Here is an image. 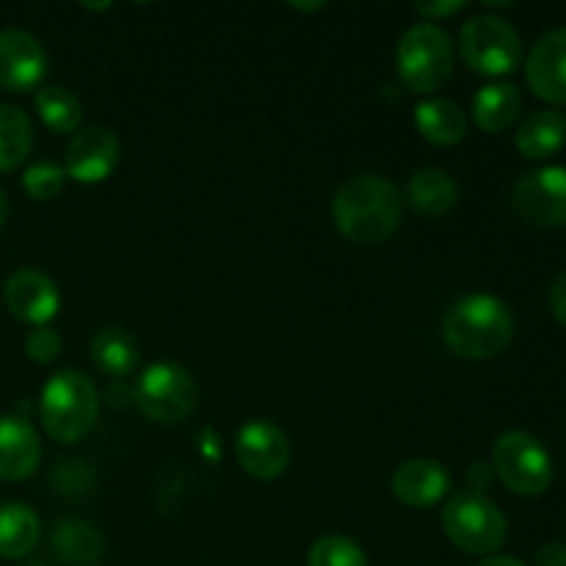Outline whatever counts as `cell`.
Instances as JSON below:
<instances>
[{
    "instance_id": "32",
    "label": "cell",
    "mask_w": 566,
    "mask_h": 566,
    "mask_svg": "<svg viewBox=\"0 0 566 566\" xmlns=\"http://www.w3.org/2000/svg\"><path fill=\"white\" fill-rule=\"evenodd\" d=\"M468 481H470V486H475V492H479V490H486V486H490V481H492V475L486 473V464L475 462L473 468H470Z\"/></svg>"
},
{
    "instance_id": "5",
    "label": "cell",
    "mask_w": 566,
    "mask_h": 566,
    "mask_svg": "<svg viewBox=\"0 0 566 566\" xmlns=\"http://www.w3.org/2000/svg\"><path fill=\"white\" fill-rule=\"evenodd\" d=\"M442 531L459 551L486 558L503 547L509 523L501 509L486 495L459 492L442 509Z\"/></svg>"
},
{
    "instance_id": "29",
    "label": "cell",
    "mask_w": 566,
    "mask_h": 566,
    "mask_svg": "<svg viewBox=\"0 0 566 566\" xmlns=\"http://www.w3.org/2000/svg\"><path fill=\"white\" fill-rule=\"evenodd\" d=\"M462 9H464L462 0H448V3H440V0H437V3H415V11H418L420 17H426L429 22L446 20V17L459 14Z\"/></svg>"
},
{
    "instance_id": "11",
    "label": "cell",
    "mask_w": 566,
    "mask_h": 566,
    "mask_svg": "<svg viewBox=\"0 0 566 566\" xmlns=\"http://www.w3.org/2000/svg\"><path fill=\"white\" fill-rule=\"evenodd\" d=\"M119 164V138L108 127H83L70 138L64 153L66 177L77 182H103Z\"/></svg>"
},
{
    "instance_id": "15",
    "label": "cell",
    "mask_w": 566,
    "mask_h": 566,
    "mask_svg": "<svg viewBox=\"0 0 566 566\" xmlns=\"http://www.w3.org/2000/svg\"><path fill=\"white\" fill-rule=\"evenodd\" d=\"M390 490L403 506L429 509L448 495L451 473L434 459H407L392 473Z\"/></svg>"
},
{
    "instance_id": "16",
    "label": "cell",
    "mask_w": 566,
    "mask_h": 566,
    "mask_svg": "<svg viewBox=\"0 0 566 566\" xmlns=\"http://www.w3.org/2000/svg\"><path fill=\"white\" fill-rule=\"evenodd\" d=\"M42 459L36 429L22 415L0 418V479L25 481Z\"/></svg>"
},
{
    "instance_id": "3",
    "label": "cell",
    "mask_w": 566,
    "mask_h": 566,
    "mask_svg": "<svg viewBox=\"0 0 566 566\" xmlns=\"http://www.w3.org/2000/svg\"><path fill=\"white\" fill-rule=\"evenodd\" d=\"M99 415V392L88 376L77 370H59L44 385L39 398V418L55 442H81L92 434Z\"/></svg>"
},
{
    "instance_id": "34",
    "label": "cell",
    "mask_w": 566,
    "mask_h": 566,
    "mask_svg": "<svg viewBox=\"0 0 566 566\" xmlns=\"http://www.w3.org/2000/svg\"><path fill=\"white\" fill-rule=\"evenodd\" d=\"M6 219H9V199H6V193L0 191V230L6 227Z\"/></svg>"
},
{
    "instance_id": "6",
    "label": "cell",
    "mask_w": 566,
    "mask_h": 566,
    "mask_svg": "<svg viewBox=\"0 0 566 566\" xmlns=\"http://www.w3.org/2000/svg\"><path fill=\"white\" fill-rule=\"evenodd\" d=\"M459 55L473 72L490 77L512 75L523 64L517 28L497 14H475L459 31Z\"/></svg>"
},
{
    "instance_id": "4",
    "label": "cell",
    "mask_w": 566,
    "mask_h": 566,
    "mask_svg": "<svg viewBox=\"0 0 566 566\" xmlns=\"http://www.w3.org/2000/svg\"><path fill=\"white\" fill-rule=\"evenodd\" d=\"M398 77L415 94H431L453 75V42L437 22H418L396 48Z\"/></svg>"
},
{
    "instance_id": "1",
    "label": "cell",
    "mask_w": 566,
    "mask_h": 566,
    "mask_svg": "<svg viewBox=\"0 0 566 566\" xmlns=\"http://www.w3.org/2000/svg\"><path fill=\"white\" fill-rule=\"evenodd\" d=\"M332 216L343 235L357 247H379L401 227L403 197L379 175H359L343 182L332 199Z\"/></svg>"
},
{
    "instance_id": "10",
    "label": "cell",
    "mask_w": 566,
    "mask_h": 566,
    "mask_svg": "<svg viewBox=\"0 0 566 566\" xmlns=\"http://www.w3.org/2000/svg\"><path fill=\"white\" fill-rule=\"evenodd\" d=\"M514 210L539 227L566 224V166H542L514 186Z\"/></svg>"
},
{
    "instance_id": "28",
    "label": "cell",
    "mask_w": 566,
    "mask_h": 566,
    "mask_svg": "<svg viewBox=\"0 0 566 566\" xmlns=\"http://www.w3.org/2000/svg\"><path fill=\"white\" fill-rule=\"evenodd\" d=\"M61 346H64V343H61L59 332L50 329V326H33V332H28L25 337L28 357L39 365L53 363V359L61 354Z\"/></svg>"
},
{
    "instance_id": "2",
    "label": "cell",
    "mask_w": 566,
    "mask_h": 566,
    "mask_svg": "<svg viewBox=\"0 0 566 566\" xmlns=\"http://www.w3.org/2000/svg\"><path fill=\"white\" fill-rule=\"evenodd\" d=\"M442 337L462 359L497 357L514 337L512 307L492 293H470L451 304L442 321Z\"/></svg>"
},
{
    "instance_id": "19",
    "label": "cell",
    "mask_w": 566,
    "mask_h": 566,
    "mask_svg": "<svg viewBox=\"0 0 566 566\" xmlns=\"http://www.w3.org/2000/svg\"><path fill=\"white\" fill-rule=\"evenodd\" d=\"M523 111V94L514 83H490L473 97V119L484 133L509 130L520 119Z\"/></svg>"
},
{
    "instance_id": "21",
    "label": "cell",
    "mask_w": 566,
    "mask_h": 566,
    "mask_svg": "<svg viewBox=\"0 0 566 566\" xmlns=\"http://www.w3.org/2000/svg\"><path fill=\"white\" fill-rule=\"evenodd\" d=\"M42 536V523L28 503L0 506V558H22L33 553Z\"/></svg>"
},
{
    "instance_id": "30",
    "label": "cell",
    "mask_w": 566,
    "mask_h": 566,
    "mask_svg": "<svg viewBox=\"0 0 566 566\" xmlns=\"http://www.w3.org/2000/svg\"><path fill=\"white\" fill-rule=\"evenodd\" d=\"M531 566H566V545L564 542H547L536 551Z\"/></svg>"
},
{
    "instance_id": "12",
    "label": "cell",
    "mask_w": 566,
    "mask_h": 566,
    "mask_svg": "<svg viewBox=\"0 0 566 566\" xmlns=\"http://www.w3.org/2000/svg\"><path fill=\"white\" fill-rule=\"evenodd\" d=\"M48 72V53L33 33L20 28L0 31V88L31 92Z\"/></svg>"
},
{
    "instance_id": "9",
    "label": "cell",
    "mask_w": 566,
    "mask_h": 566,
    "mask_svg": "<svg viewBox=\"0 0 566 566\" xmlns=\"http://www.w3.org/2000/svg\"><path fill=\"white\" fill-rule=\"evenodd\" d=\"M235 457L243 473L258 481H274L291 464V442L271 420H249L235 434Z\"/></svg>"
},
{
    "instance_id": "27",
    "label": "cell",
    "mask_w": 566,
    "mask_h": 566,
    "mask_svg": "<svg viewBox=\"0 0 566 566\" xmlns=\"http://www.w3.org/2000/svg\"><path fill=\"white\" fill-rule=\"evenodd\" d=\"M66 186V171L64 166L53 164V160H39V164L28 166V171L22 175V188L31 199L36 202H50V199L59 197Z\"/></svg>"
},
{
    "instance_id": "35",
    "label": "cell",
    "mask_w": 566,
    "mask_h": 566,
    "mask_svg": "<svg viewBox=\"0 0 566 566\" xmlns=\"http://www.w3.org/2000/svg\"><path fill=\"white\" fill-rule=\"evenodd\" d=\"M36 566H39V564H36Z\"/></svg>"
},
{
    "instance_id": "8",
    "label": "cell",
    "mask_w": 566,
    "mask_h": 566,
    "mask_svg": "<svg viewBox=\"0 0 566 566\" xmlns=\"http://www.w3.org/2000/svg\"><path fill=\"white\" fill-rule=\"evenodd\" d=\"M133 401L155 423H180L197 403V381L182 365L155 363L138 376Z\"/></svg>"
},
{
    "instance_id": "13",
    "label": "cell",
    "mask_w": 566,
    "mask_h": 566,
    "mask_svg": "<svg viewBox=\"0 0 566 566\" xmlns=\"http://www.w3.org/2000/svg\"><path fill=\"white\" fill-rule=\"evenodd\" d=\"M6 307L14 318L31 326H48L61 307V296L55 282L48 274L33 269L14 271L3 285Z\"/></svg>"
},
{
    "instance_id": "18",
    "label": "cell",
    "mask_w": 566,
    "mask_h": 566,
    "mask_svg": "<svg viewBox=\"0 0 566 566\" xmlns=\"http://www.w3.org/2000/svg\"><path fill=\"white\" fill-rule=\"evenodd\" d=\"M566 144V116L562 111H534L517 127V149L528 160H545Z\"/></svg>"
},
{
    "instance_id": "20",
    "label": "cell",
    "mask_w": 566,
    "mask_h": 566,
    "mask_svg": "<svg viewBox=\"0 0 566 566\" xmlns=\"http://www.w3.org/2000/svg\"><path fill=\"white\" fill-rule=\"evenodd\" d=\"M138 343L136 337L119 326L99 329L92 340V359L111 379H127L138 368Z\"/></svg>"
},
{
    "instance_id": "33",
    "label": "cell",
    "mask_w": 566,
    "mask_h": 566,
    "mask_svg": "<svg viewBox=\"0 0 566 566\" xmlns=\"http://www.w3.org/2000/svg\"><path fill=\"white\" fill-rule=\"evenodd\" d=\"M475 566H528V564L520 562V558H512V556H486V558H481Z\"/></svg>"
},
{
    "instance_id": "7",
    "label": "cell",
    "mask_w": 566,
    "mask_h": 566,
    "mask_svg": "<svg viewBox=\"0 0 566 566\" xmlns=\"http://www.w3.org/2000/svg\"><path fill=\"white\" fill-rule=\"evenodd\" d=\"M495 473L514 495L536 497L545 495L553 484V457L542 440H536L528 431H506L497 437L495 451H492Z\"/></svg>"
},
{
    "instance_id": "22",
    "label": "cell",
    "mask_w": 566,
    "mask_h": 566,
    "mask_svg": "<svg viewBox=\"0 0 566 566\" xmlns=\"http://www.w3.org/2000/svg\"><path fill=\"white\" fill-rule=\"evenodd\" d=\"M407 199L418 213L446 216L457 205L459 188L448 171L431 166V169L415 171L407 186Z\"/></svg>"
},
{
    "instance_id": "17",
    "label": "cell",
    "mask_w": 566,
    "mask_h": 566,
    "mask_svg": "<svg viewBox=\"0 0 566 566\" xmlns=\"http://www.w3.org/2000/svg\"><path fill=\"white\" fill-rule=\"evenodd\" d=\"M415 125H418L420 136L437 147H453L468 133V114L459 103L446 97L426 99L415 108Z\"/></svg>"
},
{
    "instance_id": "31",
    "label": "cell",
    "mask_w": 566,
    "mask_h": 566,
    "mask_svg": "<svg viewBox=\"0 0 566 566\" xmlns=\"http://www.w3.org/2000/svg\"><path fill=\"white\" fill-rule=\"evenodd\" d=\"M551 310L558 324L566 326V271L558 274V280L551 287Z\"/></svg>"
},
{
    "instance_id": "23",
    "label": "cell",
    "mask_w": 566,
    "mask_h": 566,
    "mask_svg": "<svg viewBox=\"0 0 566 566\" xmlns=\"http://www.w3.org/2000/svg\"><path fill=\"white\" fill-rule=\"evenodd\" d=\"M53 551L72 566H92L103 556V536L83 520H64L53 531Z\"/></svg>"
},
{
    "instance_id": "14",
    "label": "cell",
    "mask_w": 566,
    "mask_h": 566,
    "mask_svg": "<svg viewBox=\"0 0 566 566\" xmlns=\"http://www.w3.org/2000/svg\"><path fill=\"white\" fill-rule=\"evenodd\" d=\"M525 77L536 97L566 105V28H556L536 39L525 61Z\"/></svg>"
},
{
    "instance_id": "24",
    "label": "cell",
    "mask_w": 566,
    "mask_h": 566,
    "mask_svg": "<svg viewBox=\"0 0 566 566\" xmlns=\"http://www.w3.org/2000/svg\"><path fill=\"white\" fill-rule=\"evenodd\" d=\"M33 125L17 105H0V171L17 169L31 155Z\"/></svg>"
},
{
    "instance_id": "25",
    "label": "cell",
    "mask_w": 566,
    "mask_h": 566,
    "mask_svg": "<svg viewBox=\"0 0 566 566\" xmlns=\"http://www.w3.org/2000/svg\"><path fill=\"white\" fill-rule=\"evenodd\" d=\"M36 111L53 133H77L83 122L81 99L64 86H44L36 94Z\"/></svg>"
},
{
    "instance_id": "26",
    "label": "cell",
    "mask_w": 566,
    "mask_h": 566,
    "mask_svg": "<svg viewBox=\"0 0 566 566\" xmlns=\"http://www.w3.org/2000/svg\"><path fill=\"white\" fill-rule=\"evenodd\" d=\"M310 566H368V556L354 539L340 534L321 536L307 553Z\"/></svg>"
}]
</instances>
